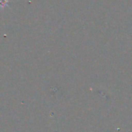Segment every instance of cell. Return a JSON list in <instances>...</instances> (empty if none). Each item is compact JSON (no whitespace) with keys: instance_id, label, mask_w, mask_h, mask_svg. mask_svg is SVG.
<instances>
[{"instance_id":"cell-1","label":"cell","mask_w":132,"mask_h":132,"mask_svg":"<svg viewBox=\"0 0 132 132\" xmlns=\"http://www.w3.org/2000/svg\"><path fill=\"white\" fill-rule=\"evenodd\" d=\"M9 0H0V9H2L5 7H9Z\"/></svg>"}]
</instances>
